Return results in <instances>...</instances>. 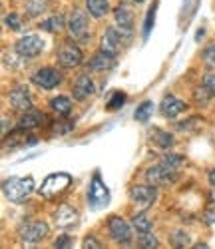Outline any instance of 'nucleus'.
Wrapping results in <instances>:
<instances>
[{"label": "nucleus", "instance_id": "24", "mask_svg": "<svg viewBox=\"0 0 215 249\" xmlns=\"http://www.w3.org/2000/svg\"><path fill=\"white\" fill-rule=\"evenodd\" d=\"M132 225L138 233H145V231H152V219H149L145 213H136L132 217Z\"/></svg>", "mask_w": 215, "mask_h": 249}, {"label": "nucleus", "instance_id": "21", "mask_svg": "<svg viewBox=\"0 0 215 249\" xmlns=\"http://www.w3.org/2000/svg\"><path fill=\"white\" fill-rule=\"evenodd\" d=\"M86 10L94 18H102L110 12V2L108 0H86Z\"/></svg>", "mask_w": 215, "mask_h": 249}, {"label": "nucleus", "instance_id": "39", "mask_svg": "<svg viewBox=\"0 0 215 249\" xmlns=\"http://www.w3.org/2000/svg\"><path fill=\"white\" fill-rule=\"evenodd\" d=\"M211 199H213V203H215V194H213V196H211Z\"/></svg>", "mask_w": 215, "mask_h": 249}, {"label": "nucleus", "instance_id": "35", "mask_svg": "<svg viewBox=\"0 0 215 249\" xmlns=\"http://www.w3.org/2000/svg\"><path fill=\"white\" fill-rule=\"evenodd\" d=\"M82 247H86V249H100L102 247V243L94 237V235H88V237H84V241H82Z\"/></svg>", "mask_w": 215, "mask_h": 249}, {"label": "nucleus", "instance_id": "9", "mask_svg": "<svg viewBox=\"0 0 215 249\" xmlns=\"http://www.w3.org/2000/svg\"><path fill=\"white\" fill-rule=\"evenodd\" d=\"M158 197V190L156 185H134V188H130V199L140 205V207H149Z\"/></svg>", "mask_w": 215, "mask_h": 249}, {"label": "nucleus", "instance_id": "33", "mask_svg": "<svg viewBox=\"0 0 215 249\" xmlns=\"http://www.w3.org/2000/svg\"><path fill=\"white\" fill-rule=\"evenodd\" d=\"M203 86H205L207 92L215 98V74H205V76H203Z\"/></svg>", "mask_w": 215, "mask_h": 249}, {"label": "nucleus", "instance_id": "18", "mask_svg": "<svg viewBox=\"0 0 215 249\" xmlns=\"http://www.w3.org/2000/svg\"><path fill=\"white\" fill-rule=\"evenodd\" d=\"M72 92H74V98H76V100H86V98H90V96L96 92L94 82L90 80V76H88V74H82V76L74 82Z\"/></svg>", "mask_w": 215, "mask_h": 249}, {"label": "nucleus", "instance_id": "10", "mask_svg": "<svg viewBox=\"0 0 215 249\" xmlns=\"http://www.w3.org/2000/svg\"><path fill=\"white\" fill-rule=\"evenodd\" d=\"M8 104L12 110H18V112H28L32 110V98H30V92L26 86H14L8 94Z\"/></svg>", "mask_w": 215, "mask_h": 249}, {"label": "nucleus", "instance_id": "28", "mask_svg": "<svg viewBox=\"0 0 215 249\" xmlns=\"http://www.w3.org/2000/svg\"><path fill=\"white\" fill-rule=\"evenodd\" d=\"M125 104V94L124 92H114L112 96H110V100L106 102V110H110V112H116V110H120L122 106Z\"/></svg>", "mask_w": 215, "mask_h": 249}, {"label": "nucleus", "instance_id": "3", "mask_svg": "<svg viewBox=\"0 0 215 249\" xmlns=\"http://www.w3.org/2000/svg\"><path fill=\"white\" fill-rule=\"evenodd\" d=\"M68 30H70V36L80 44H86L90 40V26H88V16H86L84 10L80 8H74L70 12V18L66 22Z\"/></svg>", "mask_w": 215, "mask_h": 249}, {"label": "nucleus", "instance_id": "37", "mask_svg": "<svg viewBox=\"0 0 215 249\" xmlns=\"http://www.w3.org/2000/svg\"><path fill=\"white\" fill-rule=\"evenodd\" d=\"M203 219H205L207 223H215V207H211V210H207V212H205Z\"/></svg>", "mask_w": 215, "mask_h": 249}, {"label": "nucleus", "instance_id": "14", "mask_svg": "<svg viewBox=\"0 0 215 249\" xmlns=\"http://www.w3.org/2000/svg\"><path fill=\"white\" fill-rule=\"evenodd\" d=\"M116 64V60H114V54L110 52H106V50H100L92 56V60L86 64V72H106V70H110L114 68Z\"/></svg>", "mask_w": 215, "mask_h": 249}, {"label": "nucleus", "instance_id": "7", "mask_svg": "<svg viewBox=\"0 0 215 249\" xmlns=\"http://www.w3.org/2000/svg\"><path fill=\"white\" fill-rule=\"evenodd\" d=\"M56 60H58V64L62 68H76V66L82 64V50L74 42H66V44H62L58 48Z\"/></svg>", "mask_w": 215, "mask_h": 249}, {"label": "nucleus", "instance_id": "26", "mask_svg": "<svg viewBox=\"0 0 215 249\" xmlns=\"http://www.w3.org/2000/svg\"><path fill=\"white\" fill-rule=\"evenodd\" d=\"M152 112H154V102H149V100H145V102H142L140 106L136 108V112H134V118L138 120V122H147L149 120V116H152Z\"/></svg>", "mask_w": 215, "mask_h": 249}, {"label": "nucleus", "instance_id": "4", "mask_svg": "<svg viewBox=\"0 0 215 249\" xmlns=\"http://www.w3.org/2000/svg\"><path fill=\"white\" fill-rule=\"evenodd\" d=\"M108 203H110V192H108L106 183L102 181L100 174H94L88 190V205L92 210H100V207H106Z\"/></svg>", "mask_w": 215, "mask_h": 249}, {"label": "nucleus", "instance_id": "1", "mask_svg": "<svg viewBox=\"0 0 215 249\" xmlns=\"http://www.w3.org/2000/svg\"><path fill=\"white\" fill-rule=\"evenodd\" d=\"M34 192V179L30 176H12L8 179H4L2 183V194L8 201H14V203H20L24 201L30 194Z\"/></svg>", "mask_w": 215, "mask_h": 249}, {"label": "nucleus", "instance_id": "31", "mask_svg": "<svg viewBox=\"0 0 215 249\" xmlns=\"http://www.w3.org/2000/svg\"><path fill=\"white\" fill-rule=\"evenodd\" d=\"M4 24H6V28H10V30H20V26H22V24H20V16L14 14V12L4 18Z\"/></svg>", "mask_w": 215, "mask_h": 249}, {"label": "nucleus", "instance_id": "40", "mask_svg": "<svg viewBox=\"0 0 215 249\" xmlns=\"http://www.w3.org/2000/svg\"><path fill=\"white\" fill-rule=\"evenodd\" d=\"M134 2H143V0H134Z\"/></svg>", "mask_w": 215, "mask_h": 249}, {"label": "nucleus", "instance_id": "13", "mask_svg": "<svg viewBox=\"0 0 215 249\" xmlns=\"http://www.w3.org/2000/svg\"><path fill=\"white\" fill-rule=\"evenodd\" d=\"M46 233H48V225L44 221H30L20 230V237L26 243H36L42 237H46Z\"/></svg>", "mask_w": 215, "mask_h": 249}, {"label": "nucleus", "instance_id": "25", "mask_svg": "<svg viewBox=\"0 0 215 249\" xmlns=\"http://www.w3.org/2000/svg\"><path fill=\"white\" fill-rule=\"evenodd\" d=\"M64 24H66V22H64V16L62 14H56L52 18L44 20V22H40V28L46 30V32H60L64 28Z\"/></svg>", "mask_w": 215, "mask_h": 249}, {"label": "nucleus", "instance_id": "27", "mask_svg": "<svg viewBox=\"0 0 215 249\" xmlns=\"http://www.w3.org/2000/svg\"><path fill=\"white\" fill-rule=\"evenodd\" d=\"M24 8H26V14L34 18V16H40L42 12H46L48 2H46V0H28Z\"/></svg>", "mask_w": 215, "mask_h": 249}, {"label": "nucleus", "instance_id": "6", "mask_svg": "<svg viewBox=\"0 0 215 249\" xmlns=\"http://www.w3.org/2000/svg\"><path fill=\"white\" fill-rule=\"evenodd\" d=\"M108 231H110V237L116 243H130L132 241V225L127 223L125 219H122L120 215H112L108 219Z\"/></svg>", "mask_w": 215, "mask_h": 249}, {"label": "nucleus", "instance_id": "36", "mask_svg": "<svg viewBox=\"0 0 215 249\" xmlns=\"http://www.w3.org/2000/svg\"><path fill=\"white\" fill-rule=\"evenodd\" d=\"M72 243H74V239H72L70 235H60V237L54 241L56 247H72Z\"/></svg>", "mask_w": 215, "mask_h": 249}, {"label": "nucleus", "instance_id": "2", "mask_svg": "<svg viewBox=\"0 0 215 249\" xmlns=\"http://www.w3.org/2000/svg\"><path fill=\"white\" fill-rule=\"evenodd\" d=\"M72 183V178L70 174H64V172H58V174H50L44 181H42L40 185V196L46 197V199H54L58 196H62L64 192H66L70 188Z\"/></svg>", "mask_w": 215, "mask_h": 249}, {"label": "nucleus", "instance_id": "20", "mask_svg": "<svg viewBox=\"0 0 215 249\" xmlns=\"http://www.w3.org/2000/svg\"><path fill=\"white\" fill-rule=\"evenodd\" d=\"M149 136H152V142L156 143V146H160L161 150H169L171 146H174V136H171L169 132L161 130V128H154L152 132H149Z\"/></svg>", "mask_w": 215, "mask_h": 249}, {"label": "nucleus", "instance_id": "19", "mask_svg": "<svg viewBox=\"0 0 215 249\" xmlns=\"http://www.w3.org/2000/svg\"><path fill=\"white\" fill-rule=\"evenodd\" d=\"M42 120H44V116H42L40 112H26L22 118L18 120V124H16V130H20V132H24V130H32V128H38L40 124H42Z\"/></svg>", "mask_w": 215, "mask_h": 249}, {"label": "nucleus", "instance_id": "17", "mask_svg": "<svg viewBox=\"0 0 215 249\" xmlns=\"http://www.w3.org/2000/svg\"><path fill=\"white\" fill-rule=\"evenodd\" d=\"M54 221L58 227H64V230H66V227H72L78 221V212L72 205H60L54 212Z\"/></svg>", "mask_w": 215, "mask_h": 249}, {"label": "nucleus", "instance_id": "16", "mask_svg": "<svg viewBox=\"0 0 215 249\" xmlns=\"http://www.w3.org/2000/svg\"><path fill=\"white\" fill-rule=\"evenodd\" d=\"M160 110H161V114H163L165 118H178V116L185 110V104H183L179 98L167 94V96H163V100H161V104H160Z\"/></svg>", "mask_w": 215, "mask_h": 249}, {"label": "nucleus", "instance_id": "34", "mask_svg": "<svg viewBox=\"0 0 215 249\" xmlns=\"http://www.w3.org/2000/svg\"><path fill=\"white\" fill-rule=\"evenodd\" d=\"M171 241H174L178 247H183V245H187V243H189V237H187V233H185V231H176V233H174V237H171Z\"/></svg>", "mask_w": 215, "mask_h": 249}, {"label": "nucleus", "instance_id": "22", "mask_svg": "<svg viewBox=\"0 0 215 249\" xmlns=\"http://www.w3.org/2000/svg\"><path fill=\"white\" fill-rule=\"evenodd\" d=\"M50 108L58 116H68L72 112V100L68 96H56V98L50 100Z\"/></svg>", "mask_w": 215, "mask_h": 249}, {"label": "nucleus", "instance_id": "32", "mask_svg": "<svg viewBox=\"0 0 215 249\" xmlns=\"http://www.w3.org/2000/svg\"><path fill=\"white\" fill-rule=\"evenodd\" d=\"M154 20H156V4L149 8V12H147V18H145V24H143V36H147L149 34V30H152V26H154Z\"/></svg>", "mask_w": 215, "mask_h": 249}, {"label": "nucleus", "instance_id": "30", "mask_svg": "<svg viewBox=\"0 0 215 249\" xmlns=\"http://www.w3.org/2000/svg\"><path fill=\"white\" fill-rule=\"evenodd\" d=\"M201 60L205 62L207 66L215 68V44H209V46L203 48V52H201Z\"/></svg>", "mask_w": 215, "mask_h": 249}, {"label": "nucleus", "instance_id": "8", "mask_svg": "<svg viewBox=\"0 0 215 249\" xmlns=\"http://www.w3.org/2000/svg\"><path fill=\"white\" fill-rule=\"evenodd\" d=\"M32 82H34L38 88H42V90H52V88H56L60 82H62V74L56 68L46 66V68H40V70L34 72Z\"/></svg>", "mask_w": 215, "mask_h": 249}, {"label": "nucleus", "instance_id": "29", "mask_svg": "<svg viewBox=\"0 0 215 249\" xmlns=\"http://www.w3.org/2000/svg\"><path fill=\"white\" fill-rule=\"evenodd\" d=\"M138 243H140V247H143V249H152V247H158V239L149 233V231H145V233H138Z\"/></svg>", "mask_w": 215, "mask_h": 249}, {"label": "nucleus", "instance_id": "38", "mask_svg": "<svg viewBox=\"0 0 215 249\" xmlns=\"http://www.w3.org/2000/svg\"><path fill=\"white\" fill-rule=\"evenodd\" d=\"M207 179H209V183H211V188L215 190V168H213V170H209V174H207Z\"/></svg>", "mask_w": 215, "mask_h": 249}, {"label": "nucleus", "instance_id": "23", "mask_svg": "<svg viewBox=\"0 0 215 249\" xmlns=\"http://www.w3.org/2000/svg\"><path fill=\"white\" fill-rule=\"evenodd\" d=\"M161 165H163V168H167L169 172H174V174H178L179 172V168H181V165L185 163V158L183 156H178V154H165L163 158H161V161H160Z\"/></svg>", "mask_w": 215, "mask_h": 249}, {"label": "nucleus", "instance_id": "12", "mask_svg": "<svg viewBox=\"0 0 215 249\" xmlns=\"http://www.w3.org/2000/svg\"><path fill=\"white\" fill-rule=\"evenodd\" d=\"M176 178H178V174L169 172L167 168H163L161 163L152 165V168H147V172H145L147 183L156 185V188H158V185H167V183H171V181H176Z\"/></svg>", "mask_w": 215, "mask_h": 249}, {"label": "nucleus", "instance_id": "11", "mask_svg": "<svg viewBox=\"0 0 215 249\" xmlns=\"http://www.w3.org/2000/svg\"><path fill=\"white\" fill-rule=\"evenodd\" d=\"M124 36L130 38V32H124L122 28H108L106 34L102 36V50L116 56L122 50V38Z\"/></svg>", "mask_w": 215, "mask_h": 249}, {"label": "nucleus", "instance_id": "5", "mask_svg": "<svg viewBox=\"0 0 215 249\" xmlns=\"http://www.w3.org/2000/svg\"><path fill=\"white\" fill-rule=\"evenodd\" d=\"M14 50H16V54L20 58H36L42 50H44V40H42L40 36H36V34L22 36L16 42Z\"/></svg>", "mask_w": 215, "mask_h": 249}, {"label": "nucleus", "instance_id": "15", "mask_svg": "<svg viewBox=\"0 0 215 249\" xmlns=\"http://www.w3.org/2000/svg\"><path fill=\"white\" fill-rule=\"evenodd\" d=\"M114 18H116L118 28L132 34V30H134V10L130 6L127 4H118L114 8Z\"/></svg>", "mask_w": 215, "mask_h": 249}]
</instances>
